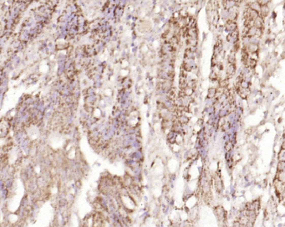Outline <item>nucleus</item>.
I'll list each match as a JSON object with an SVG mask.
<instances>
[{
	"mask_svg": "<svg viewBox=\"0 0 285 227\" xmlns=\"http://www.w3.org/2000/svg\"><path fill=\"white\" fill-rule=\"evenodd\" d=\"M237 29H238L237 23H236L234 20L228 19L226 22V30H227L231 31V32H233V31L237 30Z\"/></svg>",
	"mask_w": 285,
	"mask_h": 227,
	"instance_id": "nucleus-1",
	"label": "nucleus"
},
{
	"mask_svg": "<svg viewBox=\"0 0 285 227\" xmlns=\"http://www.w3.org/2000/svg\"><path fill=\"white\" fill-rule=\"evenodd\" d=\"M252 27H254L256 29H258V30H263V19L262 17L258 16V18H256L252 22Z\"/></svg>",
	"mask_w": 285,
	"mask_h": 227,
	"instance_id": "nucleus-2",
	"label": "nucleus"
},
{
	"mask_svg": "<svg viewBox=\"0 0 285 227\" xmlns=\"http://www.w3.org/2000/svg\"><path fill=\"white\" fill-rule=\"evenodd\" d=\"M238 38H239V34H238L237 30H235V31H233V32L230 33L228 35H227V41H232V39L233 43H238Z\"/></svg>",
	"mask_w": 285,
	"mask_h": 227,
	"instance_id": "nucleus-3",
	"label": "nucleus"
},
{
	"mask_svg": "<svg viewBox=\"0 0 285 227\" xmlns=\"http://www.w3.org/2000/svg\"><path fill=\"white\" fill-rule=\"evenodd\" d=\"M237 92L238 93V95L242 97V98L245 99L247 97V96L249 95L250 93V90L247 88H243V87H241L239 88L238 90L237 91Z\"/></svg>",
	"mask_w": 285,
	"mask_h": 227,
	"instance_id": "nucleus-4",
	"label": "nucleus"
},
{
	"mask_svg": "<svg viewBox=\"0 0 285 227\" xmlns=\"http://www.w3.org/2000/svg\"><path fill=\"white\" fill-rule=\"evenodd\" d=\"M235 72H236V65L229 64L227 68V79H229V78H231V77H232V76L235 74Z\"/></svg>",
	"mask_w": 285,
	"mask_h": 227,
	"instance_id": "nucleus-5",
	"label": "nucleus"
},
{
	"mask_svg": "<svg viewBox=\"0 0 285 227\" xmlns=\"http://www.w3.org/2000/svg\"><path fill=\"white\" fill-rule=\"evenodd\" d=\"M167 98L171 101H175L177 98V89L175 87H171L167 91Z\"/></svg>",
	"mask_w": 285,
	"mask_h": 227,
	"instance_id": "nucleus-6",
	"label": "nucleus"
},
{
	"mask_svg": "<svg viewBox=\"0 0 285 227\" xmlns=\"http://www.w3.org/2000/svg\"><path fill=\"white\" fill-rule=\"evenodd\" d=\"M248 59H249V54L247 52V48L244 46L242 49V61H243V63L245 65H247V60H248Z\"/></svg>",
	"mask_w": 285,
	"mask_h": 227,
	"instance_id": "nucleus-7",
	"label": "nucleus"
},
{
	"mask_svg": "<svg viewBox=\"0 0 285 227\" xmlns=\"http://www.w3.org/2000/svg\"><path fill=\"white\" fill-rule=\"evenodd\" d=\"M246 48H247V52H248V54L249 53L255 54L258 51V45L257 44H254V43L249 44Z\"/></svg>",
	"mask_w": 285,
	"mask_h": 227,
	"instance_id": "nucleus-8",
	"label": "nucleus"
},
{
	"mask_svg": "<svg viewBox=\"0 0 285 227\" xmlns=\"http://www.w3.org/2000/svg\"><path fill=\"white\" fill-rule=\"evenodd\" d=\"M215 186L216 189H217V192H221V190L223 189V182L221 180V178L217 176L215 179Z\"/></svg>",
	"mask_w": 285,
	"mask_h": 227,
	"instance_id": "nucleus-9",
	"label": "nucleus"
},
{
	"mask_svg": "<svg viewBox=\"0 0 285 227\" xmlns=\"http://www.w3.org/2000/svg\"><path fill=\"white\" fill-rule=\"evenodd\" d=\"M247 66H249L251 69H254L256 67V65H257V60L255 59H252V58H249L248 60H247Z\"/></svg>",
	"mask_w": 285,
	"mask_h": 227,
	"instance_id": "nucleus-10",
	"label": "nucleus"
},
{
	"mask_svg": "<svg viewBox=\"0 0 285 227\" xmlns=\"http://www.w3.org/2000/svg\"><path fill=\"white\" fill-rule=\"evenodd\" d=\"M216 94H217V89L214 87L209 88L208 93H207V97H208L209 99H212L216 96Z\"/></svg>",
	"mask_w": 285,
	"mask_h": 227,
	"instance_id": "nucleus-11",
	"label": "nucleus"
},
{
	"mask_svg": "<svg viewBox=\"0 0 285 227\" xmlns=\"http://www.w3.org/2000/svg\"><path fill=\"white\" fill-rule=\"evenodd\" d=\"M275 179L280 181L282 183H284V171H278Z\"/></svg>",
	"mask_w": 285,
	"mask_h": 227,
	"instance_id": "nucleus-12",
	"label": "nucleus"
},
{
	"mask_svg": "<svg viewBox=\"0 0 285 227\" xmlns=\"http://www.w3.org/2000/svg\"><path fill=\"white\" fill-rule=\"evenodd\" d=\"M228 85H229L228 79H223V80H221L219 81V88H223V89L227 88Z\"/></svg>",
	"mask_w": 285,
	"mask_h": 227,
	"instance_id": "nucleus-13",
	"label": "nucleus"
},
{
	"mask_svg": "<svg viewBox=\"0 0 285 227\" xmlns=\"http://www.w3.org/2000/svg\"><path fill=\"white\" fill-rule=\"evenodd\" d=\"M227 60H228V63L231 65H235L236 63V57H235V54L231 52V54H229L228 57H227Z\"/></svg>",
	"mask_w": 285,
	"mask_h": 227,
	"instance_id": "nucleus-14",
	"label": "nucleus"
},
{
	"mask_svg": "<svg viewBox=\"0 0 285 227\" xmlns=\"http://www.w3.org/2000/svg\"><path fill=\"white\" fill-rule=\"evenodd\" d=\"M285 162L284 161H279L278 164V171H284Z\"/></svg>",
	"mask_w": 285,
	"mask_h": 227,
	"instance_id": "nucleus-15",
	"label": "nucleus"
},
{
	"mask_svg": "<svg viewBox=\"0 0 285 227\" xmlns=\"http://www.w3.org/2000/svg\"><path fill=\"white\" fill-rule=\"evenodd\" d=\"M232 149V143L231 141H228L225 143V150L227 152H230Z\"/></svg>",
	"mask_w": 285,
	"mask_h": 227,
	"instance_id": "nucleus-16",
	"label": "nucleus"
},
{
	"mask_svg": "<svg viewBox=\"0 0 285 227\" xmlns=\"http://www.w3.org/2000/svg\"><path fill=\"white\" fill-rule=\"evenodd\" d=\"M210 79H211V80H217V79H218V75H217V72H215V71H212V72L211 73V75H210Z\"/></svg>",
	"mask_w": 285,
	"mask_h": 227,
	"instance_id": "nucleus-17",
	"label": "nucleus"
},
{
	"mask_svg": "<svg viewBox=\"0 0 285 227\" xmlns=\"http://www.w3.org/2000/svg\"><path fill=\"white\" fill-rule=\"evenodd\" d=\"M278 159L279 161H284L285 157H284V148H282L280 153L278 154Z\"/></svg>",
	"mask_w": 285,
	"mask_h": 227,
	"instance_id": "nucleus-18",
	"label": "nucleus"
},
{
	"mask_svg": "<svg viewBox=\"0 0 285 227\" xmlns=\"http://www.w3.org/2000/svg\"><path fill=\"white\" fill-rule=\"evenodd\" d=\"M238 49H239V43H235V45H234V46H233V49H232V51H231V52H232V53H236V52H238Z\"/></svg>",
	"mask_w": 285,
	"mask_h": 227,
	"instance_id": "nucleus-19",
	"label": "nucleus"
},
{
	"mask_svg": "<svg viewBox=\"0 0 285 227\" xmlns=\"http://www.w3.org/2000/svg\"><path fill=\"white\" fill-rule=\"evenodd\" d=\"M257 3L259 4L260 7H263V6H267V4H268V1H257Z\"/></svg>",
	"mask_w": 285,
	"mask_h": 227,
	"instance_id": "nucleus-20",
	"label": "nucleus"
},
{
	"mask_svg": "<svg viewBox=\"0 0 285 227\" xmlns=\"http://www.w3.org/2000/svg\"><path fill=\"white\" fill-rule=\"evenodd\" d=\"M221 45H223V41H221V39H218L217 41V44L215 45V48H221Z\"/></svg>",
	"mask_w": 285,
	"mask_h": 227,
	"instance_id": "nucleus-21",
	"label": "nucleus"
}]
</instances>
